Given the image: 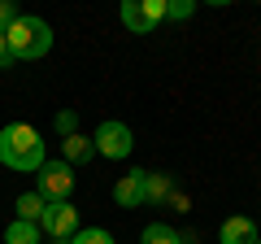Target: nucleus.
Listing matches in <instances>:
<instances>
[{
  "instance_id": "obj_18",
  "label": "nucleus",
  "mask_w": 261,
  "mask_h": 244,
  "mask_svg": "<svg viewBox=\"0 0 261 244\" xmlns=\"http://www.w3.org/2000/svg\"><path fill=\"white\" fill-rule=\"evenodd\" d=\"M9 61H13V53H9V35L0 31V70H9Z\"/></svg>"
},
{
  "instance_id": "obj_1",
  "label": "nucleus",
  "mask_w": 261,
  "mask_h": 244,
  "mask_svg": "<svg viewBox=\"0 0 261 244\" xmlns=\"http://www.w3.org/2000/svg\"><path fill=\"white\" fill-rule=\"evenodd\" d=\"M0 161L9 170H22V175H35L44 166V135L27 122H9V127H0Z\"/></svg>"
},
{
  "instance_id": "obj_9",
  "label": "nucleus",
  "mask_w": 261,
  "mask_h": 244,
  "mask_svg": "<svg viewBox=\"0 0 261 244\" xmlns=\"http://www.w3.org/2000/svg\"><path fill=\"white\" fill-rule=\"evenodd\" d=\"M61 149H65V166H83V161H92V157H96L92 135H83V131L65 135V140H61Z\"/></svg>"
},
{
  "instance_id": "obj_7",
  "label": "nucleus",
  "mask_w": 261,
  "mask_h": 244,
  "mask_svg": "<svg viewBox=\"0 0 261 244\" xmlns=\"http://www.w3.org/2000/svg\"><path fill=\"white\" fill-rule=\"evenodd\" d=\"M144 183H148V170H130V175H122L118 183H113V201H118L122 209L144 205Z\"/></svg>"
},
{
  "instance_id": "obj_20",
  "label": "nucleus",
  "mask_w": 261,
  "mask_h": 244,
  "mask_svg": "<svg viewBox=\"0 0 261 244\" xmlns=\"http://www.w3.org/2000/svg\"><path fill=\"white\" fill-rule=\"evenodd\" d=\"M257 244H261V235H257Z\"/></svg>"
},
{
  "instance_id": "obj_15",
  "label": "nucleus",
  "mask_w": 261,
  "mask_h": 244,
  "mask_svg": "<svg viewBox=\"0 0 261 244\" xmlns=\"http://www.w3.org/2000/svg\"><path fill=\"white\" fill-rule=\"evenodd\" d=\"M192 13H196V5H192V0H166V18L183 22V18H192Z\"/></svg>"
},
{
  "instance_id": "obj_6",
  "label": "nucleus",
  "mask_w": 261,
  "mask_h": 244,
  "mask_svg": "<svg viewBox=\"0 0 261 244\" xmlns=\"http://www.w3.org/2000/svg\"><path fill=\"white\" fill-rule=\"evenodd\" d=\"M39 231L53 235V240H70V235L79 231V209L70 205V201H48L44 218H39Z\"/></svg>"
},
{
  "instance_id": "obj_11",
  "label": "nucleus",
  "mask_w": 261,
  "mask_h": 244,
  "mask_svg": "<svg viewBox=\"0 0 261 244\" xmlns=\"http://www.w3.org/2000/svg\"><path fill=\"white\" fill-rule=\"evenodd\" d=\"M44 209H48V201L39 197V192H22V197H18V218H22V223H35L39 227Z\"/></svg>"
},
{
  "instance_id": "obj_19",
  "label": "nucleus",
  "mask_w": 261,
  "mask_h": 244,
  "mask_svg": "<svg viewBox=\"0 0 261 244\" xmlns=\"http://www.w3.org/2000/svg\"><path fill=\"white\" fill-rule=\"evenodd\" d=\"M57 244H70V240H57Z\"/></svg>"
},
{
  "instance_id": "obj_4",
  "label": "nucleus",
  "mask_w": 261,
  "mask_h": 244,
  "mask_svg": "<svg viewBox=\"0 0 261 244\" xmlns=\"http://www.w3.org/2000/svg\"><path fill=\"white\" fill-rule=\"evenodd\" d=\"M118 18H122V27H126V31L148 35V31L166 18V0H122Z\"/></svg>"
},
{
  "instance_id": "obj_10",
  "label": "nucleus",
  "mask_w": 261,
  "mask_h": 244,
  "mask_svg": "<svg viewBox=\"0 0 261 244\" xmlns=\"http://www.w3.org/2000/svg\"><path fill=\"white\" fill-rule=\"evenodd\" d=\"M5 244H44V231H39L35 223H22V218H13V223L5 227Z\"/></svg>"
},
{
  "instance_id": "obj_13",
  "label": "nucleus",
  "mask_w": 261,
  "mask_h": 244,
  "mask_svg": "<svg viewBox=\"0 0 261 244\" xmlns=\"http://www.w3.org/2000/svg\"><path fill=\"white\" fill-rule=\"evenodd\" d=\"M70 244H118V240H113L105 227H83V231L70 235Z\"/></svg>"
},
{
  "instance_id": "obj_2",
  "label": "nucleus",
  "mask_w": 261,
  "mask_h": 244,
  "mask_svg": "<svg viewBox=\"0 0 261 244\" xmlns=\"http://www.w3.org/2000/svg\"><path fill=\"white\" fill-rule=\"evenodd\" d=\"M5 35H9L13 61H39V57L53 48V27H48L44 18H35V13H18V22H13Z\"/></svg>"
},
{
  "instance_id": "obj_5",
  "label": "nucleus",
  "mask_w": 261,
  "mask_h": 244,
  "mask_svg": "<svg viewBox=\"0 0 261 244\" xmlns=\"http://www.w3.org/2000/svg\"><path fill=\"white\" fill-rule=\"evenodd\" d=\"M39 175V197L44 201H70V188H74V166H65V161H44L35 170Z\"/></svg>"
},
{
  "instance_id": "obj_8",
  "label": "nucleus",
  "mask_w": 261,
  "mask_h": 244,
  "mask_svg": "<svg viewBox=\"0 0 261 244\" xmlns=\"http://www.w3.org/2000/svg\"><path fill=\"white\" fill-rule=\"evenodd\" d=\"M218 244H257V227H252V218H240V214L226 218Z\"/></svg>"
},
{
  "instance_id": "obj_3",
  "label": "nucleus",
  "mask_w": 261,
  "mask_h": 244,
  "mask_svg": "<svg viewBox=\"0 0 261 244\" xmlns=\"http://www.w3.org/2000/svg\"><path fill=\"white\" fill-rule=\"evenodd\" d=\"M92 144H96V153H100V157L122 161V157H130V149H135V135H130L126 122H113V118H109V122H100V127H96Z\"/></svg>"
},
{
  "instance_id": "obj_17",
  "label": "nucleus",
  "mask_w": 261,
  "mask_h": 244,
  "mask_svg": "<svg viewBox=\"0 0 261 244\" xmlns=\"http://www.w3.org/2000/svg\"><path fill=\"white\" fill-rule=\"evenodd\" d=\"M74 113H57V131H61V135H74Z\"/></svg>"
},
{
  "instance_id": "obj_16",
  "label": "nucleus",
  "mask_w": 261,
  "mask_h": 244,
  "mask_svg": "<svg viewBox=\"0 0 261 244\" xmlns=\"http://www.w3.org/2000/svg\"><path fill=\"white\" fill-rule=\"evenodd\" d=\"M13 22H18V5L13 0H0V31H9Z\"/></svg>"
},
{
  "instance_id": "obj_12",
  "label": "nucleus",
  "mask_w": 261,
  "mask_h": 244,
  "mask_svg": "<svg viewBox=\"0 0 261 244\" xmlns=\"http://www.w3.org/2000/svg\"><path fill=\"white\" fill-rule=\"evenodd\" d=\"M140 244H183V235L174 227H166V223H148L144 235H140Z\"/></svg>"
},
{
  "instance_id": "obj_14",
  "label": "nucleus",
  "mask_w": 261,
  "mask_h": 244,
  "mask_svg": "<svg viewBox=\"0 0 261 244\" xmlns=\"http://www.w3.org/2000/svg\"><path fill=\"white\" fill-rule=\"evenodd\" d=\"M170 192V175H148V183H144V201H161Z\"/></svg>"
}]
</instances>
